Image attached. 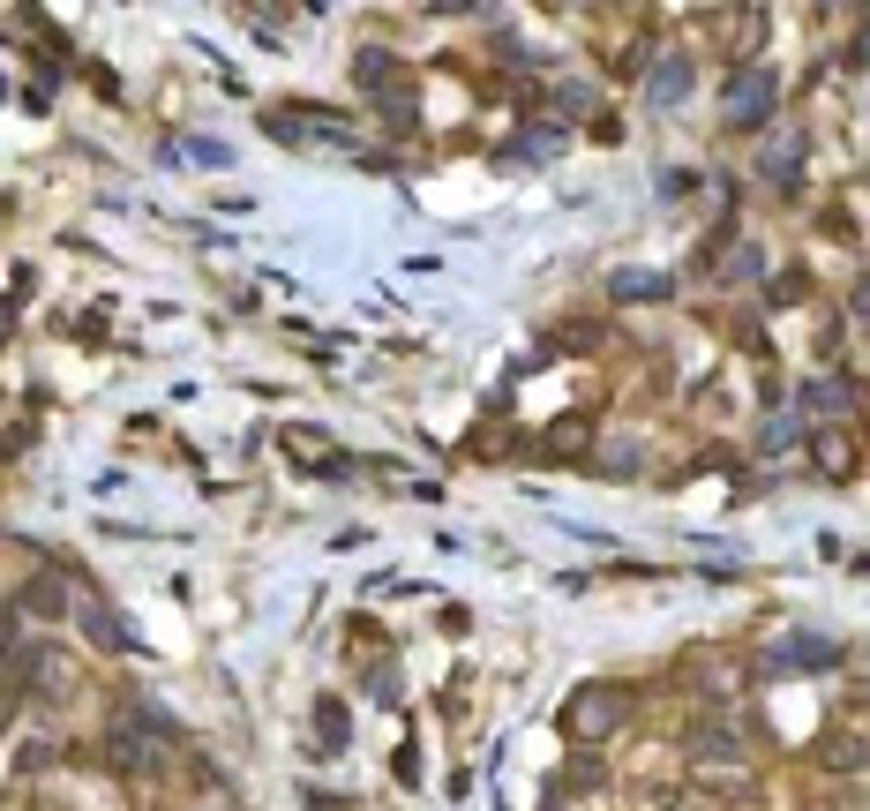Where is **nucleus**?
Segmentation results:
<instances>
[{"mask_svg": "<svg viewBox=\"0 0 870 811\" xmlns=\"http://www.w3.org/2000/svg\"><path fill=\"white\" fill-rule=\"evenodd\" d=\"M766 113H773V76H758V68L736 76V84H728V121H736V129H758Z\"/></svg>", "mask_w": 870, "mask_h": 811, "instance_id": "f257e3e1", "label": "nucleus"}, {"mask_svg": "<svg viewBox=\"0 0 870 811\" xmlns=\"http://www.w3.org/2000/svg\"><path fill=\"white\" fill-rule=\"evenodd\" d=\"M601 722H616V699H608V691H585L579 706H571V728H579V736H593Z\"/></svg>", "mask_w": 870, "mask_h": 811, "instance_id": "f03ea898", "label": "nucleus"}, {"mask_svg": "<svg viewBox=\"0 0 870 811\" xmlns=\"http://www.w3.org/2000/svg\"><path fill=\"white\" fill-rule=\"evenodd\" d=\"M683 90H691V68H683V61H668L661 76H653V106H668V98H683Z\"/></svg>", "mask_w": 870, "mask_h": 811, "instance_id": "7ed1b4c3", "label": "nucleus"}, {"mask_svg": "<svg viewBox=\"0 0 870 811\" xmlns=\"http://www.w3.org/2000/svg\"><path fill=\"white\" fill-rule=\"evenodd\" d=\"M675 278H616V294L623 300H653V294H668Z\"/></svg>", "mask_w": 870, "mask_h": 811, "instance_id": "20e7f679", "label": "nucleus"}]
</instances>
